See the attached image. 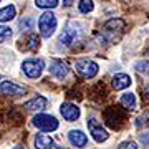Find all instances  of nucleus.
Returning <instances> with one entry per match:
<instances>
[{"label": "nucleus", "mask_w": 149, "mask_h": 149, "mask_svg": "<svg viewBox=\"0 0 149 149\" xmlns=\"http://www.w3.org/2000/svg\"><path fill=\"white\" fill-rule=\"evenodd\" d=\"M56 17L52 13V12H45V13H42L40 15V18H38V30H40V33H42L43 38H50L52 35L55 33V30H56Z\"/></svg>", "instance_id": "nucleus-1"}, {"label": "nucleus", "mask_w": 149, "mask_h": 149, "mask_svg": "<svg viewBox=\"0 0 149 149\" xmlns=\"http://www.w3.org/2000/svg\"><path fill=\"white\" fill-rule=\"evenodd\" d=\"M22 70L28 78H40L45 70V61L40 58H30L22 63Z\"/></svg>", "instance_id": "nucleus-2"}, {"label": "nucleus", "mask_w": 149, "mask_h": 149, "mask_svg": "<svg viewBox=\"0 0 149 149\" xmlns=\"http://www.w3.org/2000/svg\"><path fill=\"white\" fill-rule=\"evenodd\" d=\"M32 123L35 128H38L40 131H45V133H52L55 129H58V121L52 114H37Z\"/></svg>", "instance_id": "nucleus-3"}, {"label": "nucleus", "mask_w": 149, "mask_h": 149, "mask_svg": "<svg viewBox=\"0 0 149 149\" xmlns=\"http://www.w3.org/2000/svg\"><path fill=\"white\" fill-rule=\"evenodd\" d=\"M74 70L83 76V78H95L96 73H98V63L93 61V60H88V58H81L74 63Z\"/></svg>", "instance_id": "nucleus-4"}, {"label": "nucleus", "mask_w": 149, "mask_h": 149, "mask_svg": "<svg viewBox=\"0 0 149 149\" xmlns=\"http://www.w3.org/2000/svg\"><path fill=\"white\" fill-rule=\"evenodd\" d=\"M123 28H124V22L119 20V18H113V20L104 23L103 33H104V37H108L109 40H114V38H116V33L119 35V33L123 32Z\"/></svg>", "instance_id": "nucleus-5"}, {"label": "nucleus", "mask_w": 149, "mask_h": 149, "mask_svg": "<svg viewBox=\"0 0 149 149\" xmlns=\"http://www.w3.org/2000/svg\"><path fill=\"white\" fill-rule=\"evenodd\" d=\"M88 129H90L91 136H93V139H95L96 143H103V141H106L108 139L106 129L103 128L101 124L98 123V119H95V118L88 119Z\"/></svg>", "instance_id": "nucleus-6"}, {"label": "nucleus", "mask_w": 149, "mask_h": 149, "mask_svg": "<svg viewBox=\"0 0 149 149\" xmlns=\"http://www.w3.org/2000/svg\"><path fill=\"white\" fill-rule=\"evenodd\" d=\"M25 86H20L13 81H2L0 83V95L3 96H22L25 95Z\"/></svg>", "instance_id": "nucleus-7"}, {"label": "nucleus", "mask_w": 149, "mask_h": 149, "mask_svg": "<svg viewBox=\"0 0 149 149\" xmlns=\"http://www.w3.org/2000/svg\"><path fill=\"white\" fill-rule=\"evenodd\" d=\"M60 113H61V116L66 119V121H76L78 118H80V108L73 104V103H63L61 108H60Z\"/></svg>", "instance_id": "nucleus-8"}, {"label": "nucleus", "mask_w": 149, "mask_h": 149, "mask_svg": "<svg viewBox=\"0 0 149 149\" xmlns=\"http://www.w3.org/2000/svg\"><path fill=\"white\" fill-rule=\"evenodd\" d=\"M50 73L53 74L55 78L63 80L65 76L68 74V65L65 61H61V60H53L52 65H50Z\"/></svg>", "instance_id": "nucleus-9"}, {"label": "nucleus", "mask_w": 149, "mask_h": 149, "mask_svg": "<svg viewBox=\"0 0 149 149\" xmlns=\"http://www.w3.org/2000/svg\"><path fill=\"white\" fill-rule=\"evenodd\" d=\"M68 141L74 148H85L86 143H88V138H86V134L83 131H80V129H71L68 133Z\"/></svg>", "instance_id": "nucleus-10"}, {"label": "nucleus", "mask_w": 149, "mask_h": 149, "mask_svg": "<svg viewBox=\"0 0 149 149\" xmlns=\"http://www.w3.org/2000/svg\"><path fill=\"white\" fill-rule=\"evenodd\" d=\"M76 37H78V32H76V28H73V23H70L68 27H66V30L60 35L58 42L61 43V45H65V47H70V45L74 42Z\"/></svg>", "instance_id": "nucleus-11"}, {"label": "nucleus", "mask_w": 149, "mask_h": 149, "mask_svg": "<svg viewBox=\"0 0 149 149\" xmlns=\"http://www.w3.org/2000/svg\"><path fill=\"white\" fill-rule=\"evenodd\" d=\"M47 103L48 101L43 96H37V98H33V100L25 103V109H28V111H42V109L47 108Z\"/></svg>", "instance_id": "nucleus-12"}, {"label": "nucleus", "mask_w": 149, "mask_h": 149, "mask_svg": "<svg viewBox=\"0 0 149 149\" xmlns=\"http://www.w3.org/2000/svg\"><path fill=\"white\" fill-rule=\"evenodd\" d=\"M131 85V76L126 73H118L114 78H113V88L114 90H124Z\"/></svg>", "instance_id": "nucleus-13"}, {"label": "nucleus", "mask_w": 149, "mask_h": 149, "mask_svg": "<svg viewBox=\"0 0 149 149\" xmlns=\"http://www.w3.org/2000/svg\"><path fill=\"white\" fill-rule=\"evenodd\" d=\"M33 143H35V148L37 149H53V139L43 133L37 134Z\"/></svg>", "instance_id": "nucleus-14"}, {"label": "nucleus", "mask_w": 149, "mask_h": 149, "mask_svg": "<svg viewBox=\"0 0 149 149\" xmlns=\"http://www.w3.org/2000/svg\"><path fill=\"white\" fill-rule=\"evenodd\" d=\"M119 101H121V104L126 108V109H129V111H133L134 108H136V96H134L133 93H124Z\"/></svg>", "instance_id": "nucleus-15"}, {"label": "nucleus", "mask_w": 149, "mask_h": 149, "mask_svg": "<svg viewBox=\"0 0 149 149\" xmlns=\"http://www.w3.org/2000/svg\"><path fill=\"white\" fill-rule=\"evenodd\" d=\"M17 10H15V7L13 5H7L3 7L2 10H0V22L3 23V22H10L13 17H15Z\"/></svg>", "instance_id": "nucleus-16"}, {"label": "nucleus", "mask_w": 149, "mask_h": 149, "mask_svg": "<svg viewBox=\"0 0 149 149\" xmlns=\"http://www.w3.org/2000/svg\"><path fill=\"white\" fill-rule=\"evenodd\" d=\"M134 70L141 74H149V61L148 60H139L134 63Z\"/></svg>", "instance_id": "nucleus-17"}, {"label": "nucleus", "mask_w": 149, "mask_h": 149, "mask_svg": "<svg viewBox=\"0 0 149 149\" xmlns=\"http://www.w3.org/2000/svg\"><path fill=\"white\" fill-rule=\"evenodd\" d=\"M27 45H23V48L25 50H37L38 47H40V38L37 37V35H30V37L27 38Z\"/></svg>", "instance_id": "nucleus-18"}, {"label": "nucleus", "mask_w": 149, "mask_h": 149, "mask_svg": "<svg viewBox=\"0 0 149 149\" xmlns=\"http://www.w3.org/2000/svg\"><path fill=\"white\" fill-rule=\"evenodd\" d=\"M35 5L38 8H55L58 5V0H35Z\"/></svg>", "instance_id": "nucleus-19"}, {"label": "nucleus", "mask_w": 149, "mask_h": 149, "mask_svg": "<svg viewBox=\"0 0 149 149\" xmlns=\"http://www.w3.org/2000/svg\"><path fill=\"white\" fill-rule=\"evenodd\" d=\"M12 38V28L5 27V25H0V43L7 42Z\"/></svg>", "instance_id": "nucleus-20"}, {"label": "nucleus", "mask_w": 149, "mask_h": 149, "mask_svg": "<svg viewBox=\"0 0 149 149\" xmlns=\"http://www.w3.org/2000/svg\"><path fill=\"white\" fill-rule=\"evenodd\" d=\"M93 2L91 0H81L80 2V5H78V8H80L81 13H90L91 10H93Z\"/></svg>", "instance_id": "nucleus-21"}, {"label": "nucleus", "mask_w": 149, "mask_h": 149, "mask_svg": "<svg viewBox=\"0 0 149 149\" xmlns=\"http://www.w3.org/2000/svg\"><path fill=\"white\" fill-rule=\"evenodd\" d=\"M20 27L23 28V30H32L33 20H32V18H28V17H25L23 20H20Z\"/></svg>", "instance_id": "nucleus-22"}, {"label": "nucleus", "mask_w": 149, "mask_h": 149, "mask_svg": "<svg viewBox=\"0 0 149 149\" xmlns=\"http://www.w3.org/2000/svg\"><path fill=\"white\" fill-rule=\"evenodd\" d=\"M118 149H138V144L134 143V141H124V143L119 144Z\"/></svg>", "instance_id": "nucleus-23"}, {"label": "nucleus", "mask_w": 149, "mask_h": 149, "mask_svg": "<svg viewBox=\"0 0 149 149\" xmlns=\"http://www.w3.org/2000/svg\"><path fill=\"white\" fill-rule=\"evenodd\" d=\"M149 121V113H146V114H143L141 118H138V121H136V124L138 126H146Z\"/></svg>", "instance_id": "nucleus-24"}, {"label": "nucleus", "mask_w": 149, "mask_h": 149, "mask_svg": "<svg viewBox=\"0 0 149 149\" xmlns=\"http://www.w3.org/2000/svg\"><path fill=\"white\" fill-rule=\"evenodd\" d=\"M139 141H141L144 146H148L149 148V133H143L141 136H139Z\"/></svg>", "instance_id": "nucleus-25"}, {"label": "nucleus", "mask_w": 149, "mask_h": 149, "mask_svg": "<svg viewBox=\"0 0 149 149\" xmlns=\"http://www.w3.org/2000/svg\"><path fill=\"white\" fill-rule=\"evenodd\" d=\"M71 2H73V0H63V5L65 7H70V5H71Z\"/></svg>", "instance_id": "nucleus-26"}, {"label": "nucleus", "mask_w": 149, "mask_h": 149, "mask_svg": "<svg viewBox=\"0 0 149 149\" xmlns=\"http://www.w3.org/2000/svg\"><path fill=\"white\" fill-rule=\"evenodd\" d=\"M146 91H148V93H149V85H148V88H146Z\"/></svg>", "instance_id": "nucleus-27"}, {"label": "nucleus", "mask_w": 149, "mask_h": 149, "mask_svg": "<svg viewBox=\"0 0 149 149\" xmlns=\"http://www.w3.org/2000/svg\"><path fill=\"white\" fill-rule=\"evenodd\" d=\"M15 149H23V148H15Z\"/></svg>", "instance_id": "nucleus-28"}, {"label": "nucleus", "mask_w": 149, "mask_h": 149, "mask_svg": "<svg viewBox=\"0 0 149 149\" xmlns=\"http://www.w3.org/2000/svg\"><path fill=\"white\" fill-rule=\"evenodd\" d=\"M58 149H60V148H58Z\"/></svg>", "instance_id": "nucleus-29"}]
</instances>
